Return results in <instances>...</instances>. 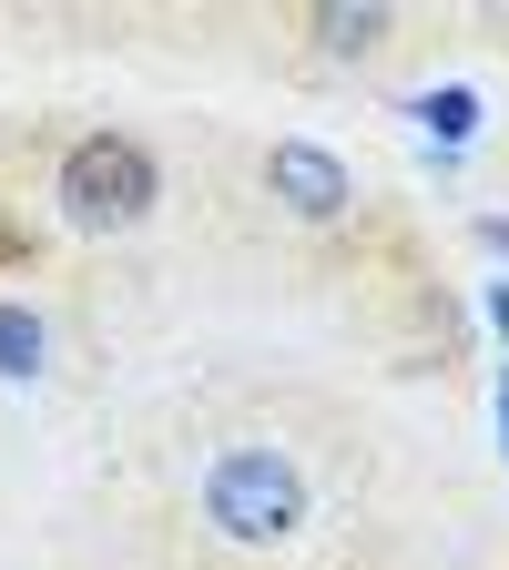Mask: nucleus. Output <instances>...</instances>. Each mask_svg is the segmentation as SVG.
<instances>
[{
    "label": "nucleus",
    "instance_id": "obj_1",
    "mask_svg": "<svg viewBox=\"0 0 509 570\" xmlns=\"http://www.w3.org/2000/svg\"><path fill=\"white\" fill-rule=\"evenodd\" d=\"M204 520L245 540V550H275V540H296L306 530V469L285 459V449H225L204 469Z\"/></svg>",
    "mask_w": 509,
    "mask_h": 570
},
{
    "label": "nucleus",
    "instance_id": "obj_2",
    "mask_svg": "<svg viewBox=\"0 0 509 570\" xmlns=\"http://www.w3.org/2000/svg\"><path fill=\"white\" fill-rule=\"evenodd\" d=\"M154 194H164V164L143 154L133 132H82V142L61 154V214H71V225H92V235L143 225Z\"/></svg>",
    "mask_w": 509,
    "mask_h": 570
},
{
    "label": "nucleus",
    "instance_id": "obj_3",
    "mask_svg": "<svg viewBox=\"0 0 509 570\" xmlns=\"http://www.w3.org/2000/svg\"><path fill=\"white\" fill-rule=\"evenodd\" d=\"M265 184L285 194V204H296L306 214V225H326V214H346V164L326 154V142H275V154H265Z\"/></svg>",
    "mask_w": 509,
    "mask_h": 570
},
{
    "label": "nucleus",
    "instance_id": "obj_4",
    "mask_svg": "<svg viewBox=\"0 0 509 570\" xmlns=\"http://www.w3.org/2000/svg\"><path fill=\"white\" fill-rule=\"evenodd\" d=\"M469 122H479V92H469V82H449V92H418V132L469 142Z\"/></svg>",
    "mask_w": 509,
    "mask_h": 570
},
{
    "label": "nucleus",
    "instance_id": "obj_5",
    "mask_svg": "<svg viewBox=\"0 0 509 570\" xmlns=\"http://www.w3.org/2000/svg\"><path fill=\"white\" fill-rule=\"evenodd\" d=\"M41 346H51V336H41L31 306H0V377H31V367H41Z\"/></svg>",
    "mask_w": 509,
    "mask_h": 570
},
{
    "label": "nucleus",
    "instance_id": "obj_6",
    "mask_svg": "<svg viewBox=\"0 0 509 570\" xmlns=\"http://www.w3.org/2000/svg\"><path fill=\"white\" fill-rule=\"evenodd\" d=\"M316 41L326 51H378L388 41V11H316Z\"/></svg>",
    "mask_w": 509,
    "mask_h": 570
},
{
    "label": "nucleus",
    "instance_id": "obj_7",
    "mask_svg": "<svg viewBox=\"0 0 509 570\" xmlns=\"http://www.w3.org/2000/svg\"><path fill=\"white\" fill-rule=\"evenodd\" d=\"M479 245H489V255H509V214H489V225H479Z\"/></svg>",
    "mask_w": 509,
    "mask_h": 570
},
{
    "label": "nucleus",
    "instance_id": "obj_8",
    "mask_svg": "<svg viewBox=\"0 0 509 570\" xmlns=\"http://www.w3.org/2000/svg\"><path fill=\"white\" fill-rule=\"evenodd\" d=\"M499 428H509V387H499Z\"/></svg>",
    "mask_w": 509,
    "mask_h": 570
}]
</instances>
